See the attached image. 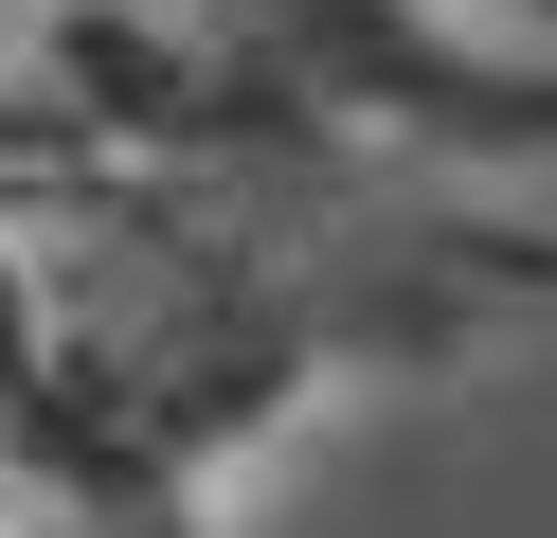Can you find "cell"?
Wrapping results in <instances>:
<instances>
[{"instance_id":"6da1fadb","label":"cell","mask_w":557,"mask_h":538,"mask_svg":"<svg viewBox=\"0 0 557 538\" xmlns=\"http://www.w3.org/2000/svg\"><path fill=\"white\" fill-rule=\"evenodd\" d=\"M288 0H0V126L126 143V162H234L306 126Z\"/></svg>"},{"instance_id":"7a4b0ae2","label":"cell","mask_w":557,"mask_h":538,"mask_svg":"<svg viewBox=\"0 0 557 538\" xmlns=\"http://www.w3.org/2000/svg\"><path fill=\"white\" fill-rule=\"evenodd\" d=\"M0 538H90V521H73V485H54L37 449H0Z\"/></svg>"}]
</instances>
